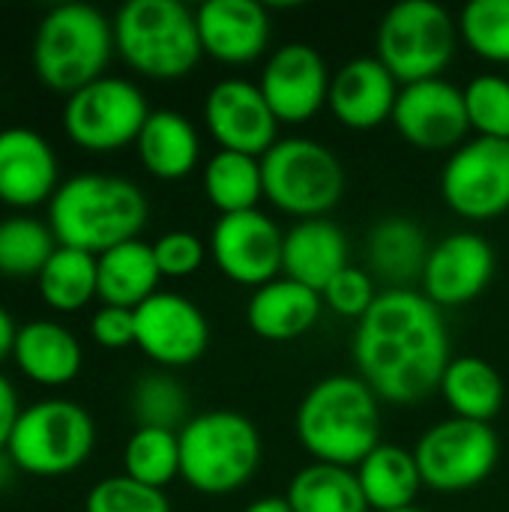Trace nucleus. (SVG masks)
Instances as JSON below:
<instances>
[{"mask_svg": "<svg viewBox=\"0 0 509 512\" xmlns=\"http://www.w3.org/2000/svg\"><path fill=\"white\" fill-rule=\"evenodd\" d=\"M21 405H18V393L12 387V381L0 372V453H6L9 438L15 432V423L21 417Z\"/></svg>", "mask_w": 509, "mask_h": 512, "instance_id": "nucleus-42", "label": "nucleus"}, {"mask_svg": "<svg viewBox=\"0 0 509 512\" xmlns=\"http://www.w3.org/2000/svg\"><path fill=\"white\" fill-rule=\"evenodd\" d=\"M294 512H369L357 471L312 462L300 468L285 492Z\"/></svg>", "mask_w": 509, "mask_h": 512, "instance_id": "nucleus-30", "label": "nucleus"}, {"mask_svg": "<svg viewBox=\"0 0 509 512\" xmlns=\"http://www.w3.org/2000/svg\"><path fill=\"white\" fill-rule=\"evenodd\" d=\"M207 201L222 213H246L258 210V201L264 198V171L261 159L234 153V150H216L201 174Z\"/></svg>", "mask_w": 509, "mask_h": 512, "instance_id": "nucleus-31", "label": "nucleus"}, {"mask_svg": "<svg viewBox=\"0 0 509 512\" xmlns=\"http://www.w3.org/2000/svg\"><path fill=\"white\" fill-rule=\"evenodd\" d=\"M447 207L468 222H492L509 210V141L471 138L441 171Z\"/></svg>", "mask_w": 509, "mask_h": 512, "instance_id": "nucleus-12", "label": "nucleus"}, {"mask_svg": "<svg viewBox=\"0 0 509 512\" xmlns=\"http://www.w3.org/2000/svg\"><path fill=\"white\" fill-rule=\"evenodd\" d=\"M114 24L87 3H63L42 15L33 33V72L63 96L99 81L114 54Z\"/></svg>", "mask_w": 509, "mask_h": 512, "instance_id": "nucleus-4", "label": "nucleus"}, {"mask_svg": "<svg viewBox=\"0 0 509 512\" xmlns=\"http://www.w3.org/2000/svg\"><path fill=\"white\" fill-rule=\"evenodd\" d=\"M138 159L156 180H183L198 168L201 138L195 123L171 108L150 111L138 141Z\"/></svg>", "mask_w": 509, "mask_h": 512, "instance_id": "nucleus-25", "label": "nucleus"}, {"mask_svg": "<svg viewBox=\"0 0 509 512\" xmlns=\"http://www.w3.org/2000/svg\"><path fill=\"white\" fill-rule=\"evenodd\" d=\"M84 512H171V504L162 489H150L120 474L99 480L87 492Z\"/></svg>", "mask_w": 509, "mask_h": 512, "instance_id": "nucleus-38", "label": "nucleus"}, {"mask_svg": "<svg viewBox=\"0 0 509 512\" xmlns=\"http://www.w3.org/2000/svg\"><path fill=\"white\" fill-rule=\"evenodd\" d=\"M399 90V81L378 57H354L333 75L327 108L342 126L369 132L393 120Z\"/></svg>", "mask_w": 509, "mask_h": 512, "instance_id": "nucleus-21", "label": "nucleus"}, {"mask_svg": "<svg viewBox=\"0 0 509 512\" xmlns=\"http://www.w3.org/2000/svg\"><path fill=\"white\" fill-rule=\"evenodd\" d=\"M36 282H39V297L48 309L81 312L93 297H99L96 255L72 246H57V252L48 258Z\"/></svg>", "mask_w": 509, "mask_h": 512, "instance_id": "nucleus-32", "label": "nucleus"}, {"mask_svg": "<svg viewBox=\"0 0 509 512\" xmlns=\"http://www.w3.org/2000/svg\"><path fill=\"white\" fill-rule=\"evenodd\" d=\"M330 69L309 42H285L276 48L258 78V87L279 123H309L330 96Z\"/></svg>", "mask_w": 509, "mask_h": 512, "instance_id": "nucleus-16", "label": "nucleus"}, {"mask_svg": "<svg viewBox=\"0 0 509 512\" xmlns=\"http://www.w3.org/2000/svg\"><path fill=\"white\" fill-rule=\"evenodd\" d=\"M459 42V24L432 0H405L384 12L375 36L378 60L405 87L414 81L441 78Z\"/></svg>", "mask_w": 509, "mask_h": 512, "instance_id": "nucleus-9", "label": "nucleus"}, {"mask_svg": "<svg viewBox=\"0 0 509 512\" xmlns=\"http://www.w3.org/2000/svg\"><path fill=\"white\" fill-rule=\"evenodd\" d=\"M441 396L453 417L492 423L504 405V381L498 369L483 357H453L441 378Z\"/></svg>", "mask_w": 509, "mask_h": 512, "instance_id": "nucleus-29", "label": "nucleus"}, {"mask_svg": "<svg viewBox=\"0 0 509 512\" xmlns=\"http://www.w3.org/2000/svg\"><path fill=\"white\" fill-rule=\"evenodd\" d=\"M429 252L432 246L426 243V231L405 216L381 219L366 240L369 270L393 288H408V282L423 279Z\"/></svg>", "mask_w": 509, "mask_h": 512, "instance_id": "nucleus-27", "label": "nucleus"}, {"mask_svg": "<svg viewBox=\"0 0 509 512\" xmlns=\"http://www.w3.org/2000/svg\"><path fill=\"white\" fill-rule=\"evenodd\" d=\"M147 117L150 105L141 87L120 75H102L66 96L63 105L66 138L87 153H117L135 144Z\"/></svg>", "mask_w": 509, "mask_h": 512, "instance_id": "nucleus-10", "label": "nucleus"}, {"mask_svg": "<svg viewBox=\"0 0 509 512\" xmlns=\"http://www.w3.org/2000/svg\"><path fill=\"white\" fill-rule=\"evenodd\" d=\"M90 336L96 345L108 351H120L135 345V309H120V306H102L90 318Z\"/></svg>", "mask_w": 509, "mask_h": 512, "instance_id": "nucleus-41", "label": "nucleus"}, {"mask_svg": "<svg viewBox=\"0 0 509 512\" xmlns=\"http://www.w3.org/2000/svg\"><path fill=\"white\" fill-rule=\"evenodd\" d=\"M93 447L96 426L87 408L72 399H42L21 411L6 453L18 474L51 480L78 471Z\"/></svg>", "mask_w": 509, "mask_h": 512, "instance_id": "nucleus-7", "label": "nucleus"}, {"mask_svg": "<svg viewBox=\"0 0 509 512\" xmlns=\"http://www.w3.org/2000/svg\"><path fill=\"white\" fill-rule=\"evenodd\" d=\"M12 360L21 369V375L30 378L33 384L63 387L78 378L84 351L69 327L39 318L18 327Z\"/></svg>", "mask_w": 509, "mask_h": 512, "instance_id": "nucleus-24", "label": "nucleus"}, {"mask_svg": "<svg viewBox=\"0 0 509 512\" xmlns=\"http://www.w3.org/2000/svg\"><path fill=\"white\" fill-rule=\"evenodd\" d=\"M204 123L219 150H234L261 159L279 138V120L270 111L261 87L246 78H222L204 99Z\"/></svg>", "mask_w": 509, "mask_h": 512, "instance_id": "nucleus-17", "label": "nucleus"}, {"mask_svg": "<svg viewBox=\"0 0 509 512\" xmlns=\"http://www.w3.org/2000/svg\"><path fill=\"white\" fill-rule=\"evenodd\" d=\"M393 126L417 150L426 153L459 150L471 132L462 87L450 84L447 78L405 84L393 108Z\"/></svg>", "mask_w": 509, "mask_h": 512, "instance_id": "nucleus-13", "label": "nucleus"}, {"mask_svg": "<svg viewBox=\"0 0 509 512\" xmlns=\"http://www.w3.org/2000/svg\"><path fill=\"white\" fill-rule=\"evenodd\" d=\"M96 270H99L102 306L138 309L153 294H159L162 273L153 255V246L144 240H129L96 255Z\"/></svg>", "mask_w": 509, "mask_h": 512, "instance_id": "nucleus-26", "label": "nucleus"}, {"mask_svg": "<svg viewBox=\"0 0 509 512\" xmlns=\"http://www.w3.org/2000/svg\"><path fill=\"white\" fill-rule=\"evenodd\" d=\"M195 21L204 54L228 66L255 63L270 45V15L258 0H207Z\"/></svg>", "mask_w": 509, "mask_h": 512, "instance_id": "nucleus-20", "label": "nucleus"}, {"mask_svg": "<svg viewBox=\"0 0 509 512\" xmlns=\"http://www.w3.org/2000/svg\"><path fill=\"white\" fill-rule=\"evenodd\" d=\"M507 81H509V66H507Z\"/></svg>", "mask_w": 509, "mask_h": 512, "instance_id": "nucleus-47", "label": "nucleus"}, {"mask_svg": "<svg viewBox=\"0 0 509 512\" xmlns=\"http://www.w3.org/2000/svg\"><path fill=\"white\" fill-rule=\"evenodd\" d=\"M207 243L192 231H168L153 243V255L162 279H186L201 270L207 258Z\"/></svg>", "mask_w": 509, "mask_h": 512, "instance_id": "nucleus-40", "label": "nucleus"}, {"mask_svg": "<svg viewBox=\"0 0 509 512\" xmlns=\"http://www.w3.org/2000/svg\"><path fill=\"white\" fill-rule=\"evenodd\" d=\"M348 267V237L330 219H300L285 231L282 273L312 291H324Z\"/></svg>", "mask_w": 509, "mask_h": 512, "instance_id": "nucleus-23", "label": "nucleus"}, {"mask_svg": "<svg viewBox=\"0 0 509 512\" xmlns=\"http://www.w3.org/2000/svg\"><path fill=\"white\" fill-rule=\"evenodd\" d=\"M207 249L231 282L261 288L282 273L285 231L261 210L231 213L219 216Z\"/></svg>", "mask_w": 509, "mask_h": 512, "instance_id": "nucleus-14", "label": "nucleus"}, {"mask_svg": "<svg viewBox=\"0 0 509 512\" xmlns=\"http://www.w3.org/2000/svg\"><path fill=\"white\" fill-rule=\"evenodd\" d=\"M468 123L477 138L509 141V81L507 75H477L462 87Z\"/></svg>", "mask_w": 509, "mask_h": 512, "instance_id": "nucleus-37", "label": "nucleus"}, {"mask_svg": "<svg viewBox=\"0 0 509 512\" xmlns=\"http://www.w3.org/2000/svg\"><path fill=\"white\" fill-rule=\"evenodd\" d=\"M180 480L201 495H231L261 468V432L237 411L195 414L180 432Z\"/></svg>", "mask_w": 509, "mask_h": 512, "instance_id": "nucleus-6", "label": "nucleus"}, {"mask_svg": "<svg viewBox=\"0 0 509 512\" xmlns=\"http://www.w3.org/2000/svg\"><path fill=\"white\" fill-rule=\"evenodd\" d=\"M15 474H18V468L12 465V459H9V453H0V492L12 486V480H15Z\"/></svg>", "mask_w": 509, "mask_h": 512, "instance_id": "nucleus-45", "label": "nucleus"}, {"mask_svg": "<svg viewBox=\"0 0 509 512\" xmlns=\"http://www.w3.org/2000/svg\"><path fill=\"white\" fill-rule=\"evenodd\" d=\"M243 512H294L291 510V504H288V498L282 495H267V498H258V501H252L249 507Z\"/></svg>", "mask_w": 509, "mask_h": 512, "instance_id": "nucleus-44", "label": "nucleus"}, {"mask_svg": "<svg viewBox=\"0 0 509 512\" xmlns=\"http://www.w3.org/2000/svg\"><path fill=\"white\" fill-rule=\"evenodd\" d=\"M357 480L369 510L378 512L414 507V498L423 489L414 450H405L399 444H378L357 465Z\"/></svg>", "mask_w": 509, "mask_h": 512, "instance_id": "nucleus-28", "label": "nucleus"}, {"mask_svg": "<svg viewBox=\"0 0 509 512\" xmlns=\"http://www.w3.org/2000/svg\"><path fill=\"white\" fill-rule=\"evenodd\" d=\"M114 48L144 78H186L204 48L195 12L180 0H129L114 15Z\"/></svg>", "mask_w": 509, "mask_h": 512, "instance_id": "nucleus-5", "label": "nucleus"}, {"mask_svg": "<svg viewBox=\"0 0 509 512\" xmlns=\"http://www.w3.org/2000/svg\"><path fill=\"white\" fill-rule=\"evenodd\" d=\"M264 198L297 219H324L345 195L342 159L321 141L279 138L264 156Z\"/></svg>", "mask_w": 509, "mask_h": 512, "instance_id": "nucleus-8", "label": "nucleus"}, {"mask_svg": "<svg viewBox=\"0 0 509 512\" xmlns=\"http://www.w3.org/2000/svg\"><path fill=\"white\" fill-rule=\"evenodd\" d=\"M135 345L162 369H186L204 357L210 324L189 297L159 291L135 309Z\"/></svg>", "mask_w": 509, "mask_h": 512, "instance_id": "nucleus-15", "label": "nucleus"}, {"mask_svg": "<svg viewBox=\"0 0 509 512\" xmlns=\"http://www.w3.org/2000/svg\"><path fill=\"white\" fill-rule=\"evenodd\" d=\"M495 249L483 234L453 231L438 240L423 267V294L441 306H465L477 300L495 276Z\"/></svg>", "mask_w": 509, "mask_h": 512, "instance_id": "nucleus-18", "label": "nucleus"}, {"mask_svg": "<svg viewBox=\"0 0 509 512\" xmlns=\"http://www.w3.org/2000/svg\"><path fill=\"white\" fill-rule=\"evenodd\" d=\"M60 189L57 153L45 135L27 126L0 129V201L15 210L51 204Z\"/></svg>", "mask_w": 509, "mask_h": 512, "instance_id": "nucleus-19", "label": "nucleus"}, {"mask_svg": "<svg viewBox=\"0 0 509 512\" xmlns=\"http://www.w3.org/2000/svg\"><path fill=\"white\" fill-rule=\"evenodd\" d=\"M57 237L48 222L33 216H9L0 222V276L30 279L39 276L57 252Z\"/></svg>", "mask_w": 509, "mask_h": 512, "instance_id": "nucleus-33", "label": "nucleus"}, {"mask_svg": "<svg viewBox=\"0 0 509 512\" xmlns=\"http://www.w3.org/2000/svg\"><path fill=\"white\" fill-rule=\"evenodd\" d=\"M321 300H324V306H330L336 315L360 321V318L372 309V303L378 300L375 279H372L369 270L348 264V267L321 291Z\"/></svg>", "mask_w": 509, "mask_h": 512, "instance_id": "nucleus-39", "label": "nucleus"}, {"mask_svg": "<svg viewBox=\"0 0 509 512\" xmlns=\"http://www.w3.org/2000/svg\"><path fill=\"white\" fill-rule=\"evenodd\" d=\"M132 417L141 429H168L180 432L189 420V396L183 384L168 372L141 375L132 387Z\"/></svg>", "mask_w": 509, "mask_h": 512, "instance_id": "nucleus-35", "label": "nucleus"}, {"mask_svg": "<svg viewBox=\"0 0 509 512\" xmlns=\"http://www.w3.org/2000/svg\"><path fill=\"white\" fill-rule=\"evenodd\" d=\"M123 474L150 489L180 477V438L168 429H135L123 447Z\"/></svg>", "mask_w": 509, "mask_h": 512, "instance_id": "nucleus-34", "label": "nucleus"}, {"mask_svg": "<svg viewBox=\"0 0 509 512\" xmlns=\"http://www.w3.org/2000/svg\"><path fill=\"white\" fill-rule=\"evenodd\" d=\"M294 426L315 462L354 471L381 444V399L360 375H330L303 396Z\"/></svg>", "mask_w": 509, "mask_h": 512, "instance_id": "nucleus-3", "label": "nucleus"}, {"mask_svg": "<svg viewBox=\"0 0 509 512\" xmlns=\"http://www.w3.org/2000/svg\"><path fill=\"white\" fill-rule=\"evenodd\" d=\"M414 459L423 486L432 492H468L492 477L501 459V441L492 423L474 420H441L423 432L414 447Z\"/></svg>", "mask_w": 509, "mask_h": 512, "instance_id": "nucleus-11", "label": "nucleus"}, {"mask_svg": "<svg viewBox=\"0 0 509 512\" xmlns=\"http://www.w3.org/2000/svg\"><path fill=\"white\" fill-rule=\"evenodd\" d=\"M393 512H426V510H420V507H405V510H393Z\"/></svg>", "mask_w": 509, "mask_h": 512, "instance_id": "nucleus-46", "label": "nucleus"}, {"mask_svg": "<svg viewBox=\"0 0 509 512\" xmlns=\"http://www.w3.org/2000/svg\"><path fill=\"white\" fill-rule=\"evenodd\" d=\"M441 309L411 288H387L357 321L354 363L378 399L411 405L441 387L450 366Z\"/></svg>", "mask_w": 509, "mask_h": 512, "instance_id": "nucleus-1", "label": "nucleus"}, {"mask_svg": "<svg viewBox=\"0 0 509 512\" xmlns=\"http://www.w3.org/2000/svg\"><path fill=\"white\" fill-rule=\"evenodd\" d=\"M15 336H18V327H15V321H12V315L0 306V366L12 357Z\"/></svg>", "mask_w": 509, "mask_h": 512, "instance_id": "nucleus-43", "label": "nucleus"}, {"mask_svg": "<svg viewBox=\"0 0 509 512\" xmlns=\"http://www.w3.org/2000/svg\"><path fill=\"white\" fill-rule=\"evenodd\" d=\"M324 312V300L318 291L279 276L249 297L246 321L249 330L264 342H291L306 336Z\"/></svg>", "mask_w": 509, "mask_h": 512, "instance_id": "nucleus-22", "label": "nucleus"}, {"mask_svg": "<svg viewBox=\"0 0 509 512\" xmlns=\"http://www.w3.org/2000/svg\"><path fill=\"white\" fill-rule=\"evenodd\" d=\"M150 216L147 195L117 174H75L48 204V225L60 246L102 255L138 240Z\"/></svg>", "mask_w": 509, "mask_h": 512, "instance_id": "nucleus-2", "label": "nucleus"}, {"mask_svg": "<svg viewBox=\"0 0 509 512\" xmlns=\"http://www.w3.org/2000/svg\"><path fill=\"white\" fill-rule=\"evenodd\" d=\"M459 36L477 57L509 66V0H471L459 15Z\"/></svg>", "mask_w": 509, "mask_h": 512, "instance_id": "nucleus-36", "label": "nucleus"}]
</instances>
